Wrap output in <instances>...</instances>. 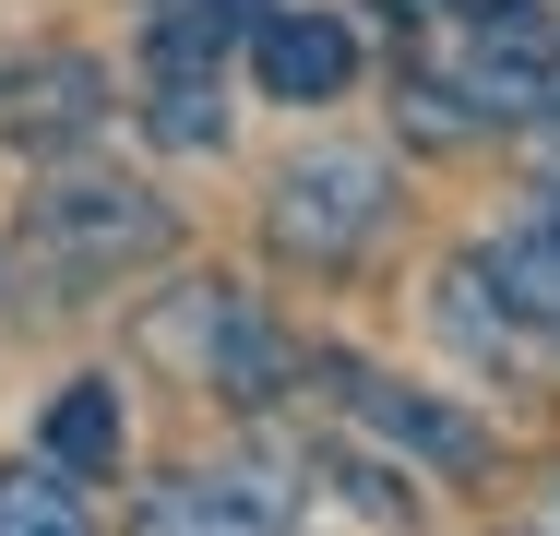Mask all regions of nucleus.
I'll use <instances>...</instances> for the list:
<instances>
[{
	"label": "nucleus",
	"instance_id": "nucleus-4",
	"mask_svg": "<svg viewBox=\"0 0 560 536\" xmlns=\"http://www.w3.org/2000/svg\"><path fill=\"white\" fill-rule=\"evenodd\" d=\"M96 119H108V72H96L84 48H24V60H0V131H12L24 155L84 143Z\"/></svg>",
	"mask_w": 560,
	"mask_h": 536
},
{
	"label": "nucleus",
	"instance_id": "nucleus-2",
	"mask_svg": "<svg viewBox=\"0 0 560 536\" xmlns=\"http://www.w3.org/2000/svg\"><path fill=\"white\" fill-rule=\"evenodd\" d=\"M24 250L48 275H119V263H155L167 250V203L119 167H72L24 203Z\"/></svg>",
	"mask_w": 560,
	"mask_h": 536
},
{
	"label": "nucleus",
	"instance_id": "nucleus-9",
	"mask_svg": "<svg viewBox=\"0 0 560 536\" xmlns=\"http://www.w3.org/2000/svg\"><path fill=\"white\" fill-rule=\"evenodd\" d=\"M203 382H215L226 406H262V394H287V334H275V322L238 299V311H226V334H215V358H203Z\"/></svg>",
	"mask_w": 560,
	"mask_h": 536
},
{
	"label": "nucleus",
	"instance_id": "nucleus-11",
	"mask_svg": "<svg viewBox=\"0 0 560 536\" xmlns=\"http://www.w3.org/2000/svg\"><path fill=\"white\" fill-rule=\"evenodd\" d=\"M0 536H96L60 465H0Z\"/></svg>",
	"mask_w": 560,
	"mask_h": 536
},
{
	"label": "nucleus",
	"instance_id": "nucleus-13",
	"mask_svg": "<svg viewBox=\"0 0 560 536\" xmlns=\"http://www.w3.org/2000/svg\"><path fill=\"white\" fill-rule=\"evenodd\" d=\"M155 131H167V143H215V107H203V72H167V96H155Z\"/></svg>",
	"mask_w": 560,
	"mask_h": 536
},
{
	"label": "nucleus",
	"instance_id": "nucleus-7",
	"mask_svg": "<svg viewBox=\"0 0 560 536\" xmlns=\"http://www.w3.org/2000/svg\"><path fill=\"white\" fill-rule=\"evenodd\" d=\"M477 275L501 287V311L525 322V346H560V179L537 191V214H525V226H513Z\"/></svg>",
	"mask_w": 560,
	"mask_h": 536
},
{
	"label": "nucleus",
	"instance_id": "nucleus-14",
	"mask_svg": "<svg viewBox=\"0 0 560 536\" xmlns=\"http://www.w3.org/2000/svg\"><path fill=\"white\" fill-rule=\"evenodd\" d=\"M143 12H155V24H226L238 0H143Z\"/></svg>",
	"mask_w": 560,
	"mask_h": 536
},
{
	"label": "nucleus",
	"instance_id": "nucleus-16",
	"mask_svg": "<svg viewBox=\"0 0 560 536\" xmlns=\"http://www.w3.org/2000/svg\"><path fill=\"white\" fill-rule=\"evenodd\" d=\"M513 536H525V525H513Z\"/></svg>",
	"mask_w": 560,
	"mask_h": 536
},
{
	"label": "nucleus",
	"instance_id": "nucleus-5",
	"mask_svg": "<svg viewBox=\"0 0 560 536\" xmlns=\"http://www.w3.org/2000/svg\"><path fill=\"white\" fill-rule=\"evenodd\" d=\"M335 382H346V418L382 429V441H406L418 465H442V477H477V465H489V429L465 418V406L418 394V382H394V370H335Z\"/></svg>",
	"mask_w": 560,
	"mask_h": 536
},
{
	"label": "nucleus",
	"instance_id": "nucleus-8",
	"mask_svg": "<svg viewBox=\"0 0 560 536\" xmlns=\"http://www.w3.org/2000/svg\"><path fill=\"white\" fill-rule=\"evenodd\" d=\"M250 72H262V96H287V107L346 96V72H358V36H346L335 12H287V24H262Z\"/></svg>",
	"mask_w": 560,
	"mask_h": 536
},
{
	"label": "nucleus",
	"instance_id": "nucleus-10",
	"mask_svg": "<svg viewBox=\"0 0 560 536\" xmlns=\"http://www.w3.org/2000/svg\"><path fill=\"white\" fill-rule=\"evenodd\" d=\"M48 465H60V477H108L119 465V394L108 382H72V394L48 406Z\"/></svg>",
	"mask_w": 560,
	"mask_h": 536
},
{
	"label": "nucleus",
	"instance_id": "nucleus-1",
	"mask_svg": "<svg viewBox=\"0 0 560 536\" xmlns=\"http://www.w3.org/2000/svg\"><path fill=\"white\" fill-rule=\"evenodd\" d=\"M382 214H394V167H382L370 143H311V155H287L275 191H262L275 250H299V263H346V250H370Z\"/></svg>",
	"mask_w": 560,
	"mask_h": 536
},
{
	"label": "nucleus",
	"instance_id": "nucleus-12",
	"mask_svg": "<svg viewBox=\"0 0 560 536\" xmlns=\"http://www.w3.org/2000/svg\"><path fill=\"white\" fill-rule=\"evenodd\" d=\"M442 334H453V346H477V358H525V322L501 311V287H489L477 263H453V275H442Z\"/></svg>",
	"mask_w": 560,
	"mask_h": 536
},
{
	"label": "nucleus",
	"instance_id": "nucleus-15",
	"mask_svg": "<svg viewBox=\"0 0 560 536\" xmlns=\"http://www.w3.org/2000/svg\"><path fill=\"white\" fill-rule=\"evenodd\" d=\"M525 536H560V489H549V501H537V525H525Z\"/></svg>",
	"mask_w": 560,
	"mask_h": 536
},
{
	"label": "nucleus",
	"instance_id": "nucleus-3",
	"mask_svg": "<svg viewBox=\"0 0 560 536\" xmlns=\"http://www.w3.org/2000/svg\"><path fill=\"white\" fill-rule=\"evenodd\" d=\"M453 84H465V119H560V48H549V24H537L525 0H513L501 24H465Z\"/></svg>",
	"mask_w": 560,
	"mask_h": 536
},
{
	"label": "nucleus",
	"instance_id": "nucleus-6",
	"mask_svg": "<svg viewBox=\"0 0 560 536\" xmlns=\"http://www.w3.org/2000/svg\"><path fill=\"white\" fill-rule=\"evenodd\" d=\"M275 513H287V477H262V465H203V477L143 489L131 536H275Z\"/></svg>",
	"mask_w": 560,
	"mask_h": 536
}]
</instances>
